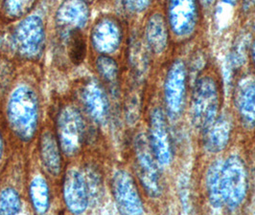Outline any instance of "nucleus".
I'll return each instance as SVG.
<instances>
[{"label":"nucleus","instance_id":"nucleus-1","mask_svg":"<svg viewBox=\"0 0 255 215\" xmlns=\"http://www.w3.org/2000/svg\"><path fill=\"white\" fill-rule=\"evenodd\" d=\"M222 88L217 77L202 73L194 79L190 98V115L195 127L204 131L220 115Z\"/></svg>","mask_w":255,"mask_h":215},{"label":"nucleus","instance_id":"nucleus-2","mask_svg":"<svg viewBox=\"0 0 255 215\" xmlns=\"http://www.w3.org/2000/svg\"><path fill=\"white\" fill-rule=\"evenodd\" d=\"M204 13L200 0H164V16L171 37L179 43L197 36Z\"/></svg>","mask_w":255,"mask_h":215},{"label":"nucleus","instance_id":"nucleus-3","mask_svg":"<svg viewBox=\"0 0 255 215\" xmlns=\"http://www.w3.org/2000/svg\"><path fill=\"white\" fill-rule=\"evenodd\" d=\"M7 117L16 137L22 141L32 139L38 125V99L35 93L25 86L16 89L9 101Z\"/></svg>","mask_w":255,"mask_h":215},{"label":"nucleus","instance_id":"nucleus-4","mask_svg":"<svg viewBox=\"0 0 255 215\" xmlns=\"http://www.w3.org/2000/svg\"><path fill=\"white\" fill-rule=\"evenodd\" d=\"M190 79L188 65L182 59L174 60L167 67L162 82V99L168 118L177 120L183 113Z\"/></svg>","mask_w":255,"mask_h":215},{"label":"nucleus","instance_id":"nucleus-5","mask_svg":"<svg viewBox=\"0 0 255 215\" xmlns=\"http://www.w3.org/2000/svg\"><path fill=\"white\" fill-rule=\"evenodd\" d=\"M249 177L242 159L236 155L227 158L222 165L221 195L223 207L234 211L242 206L248 195Z\"/></svg>","mask_w":255,"mask_h":215},{"label":"nucleus","instance_id":"nucleus-6","mask_svg":"<svg viewBox=\"0 0 255 215\" xmlns=\"http://www.w3.org/2000/svg\"><path fill=\"white\" fill-rule=\"evenodd\" d=\"M57 132L60 147L73 156L80 151L86 141L85 120L73 106H64L58 115Z\"/></svg>","mask_w":255,"mask_h":215},{"label":"nucleus","instance_id":"nucleus-7","mask_svg":"<svg viewBox=\"0 0 255 215\" xmlns=\"http://www.w3.org/2000/svg\"><path fill=\"white\" fill-rule=\"evenodd\" d=\"M134 153L136 170L142 187L149 196L158 197L161 193V185L157 162L151 149L149 140L143 134H139L135 138Z\"/></svg>","mask_w":255,"mask_h":215},{"label":"nucleus","instance_id":"nucleus-8","mask_svg":"<svg viewBox=\"0 0 255 215\" xmlns=\"http://www.w3.org/2000/svg\"><path fill=\"white\" fill-rule=\"evenodd\" d=\"M13 47L16 53L27 60H37L44 44L42 21L37 16H30L16 27L13 35Z\"/></svg>","mask_w":255,"mask_h":215},{"label":"nucleus","instance_id":"nucleus-9","mask_svg":"<svg viewBox=\"0 0 255 215\" xmlns=\"http://www.w3.org/2000/svg\"><path fill=\"white\" fill-rule=\"evenodd\" d=\"M148 140L157 164L169 165L173 157L172 143L167 126V115L160 107H154L150 115Z\"/></svg>","mask_w":255,"mask_h":215},{"label":"nucleus","instance_id":"nucleus-10","mask_svg":"<svg viewBox=\"0 0 255 215\" xmlns=\"http://www.w3.org/2000/svg\"><path fill=\"white\" fill-rule=\"evenodd\" d=\"M232 99L237 114L245 127H255V75L247 74L235 79Z\"/></svg>","mask_w":255,"mask_h":215},{"label":"nucleus","instance_id":"nucleus-11","mask_svg":"<svg viewBox=\"0 0 255 215\" xmlns=\"http://www.w3.org/2000/svg\"><path fill=\"white\" fill-rule=\"evenodd\" d=\"M113 191L118 210L123 215H141L144 208L137 187L127 171H117L113 179Z\"/></svg>","mask_w":255,"mask_h":215},{"label":"nucleus","instance_id":"nucleus-12","mask_svg":"<svg viewBox=\"0 0 255 215\" xmlns=\"http://www.w3.org/2000/svg\"><path fill=\"white\" fill-rule=\"evenodd\" d=\"M170 30L164 13L154 11L150 13L144 26L143 40L151 55L161 57L169 48L171 41Z\"/></svg>","mask_w":255,"mask_h":215},{"label":"nucleus","instance_id":"nucleus-13","mask_svg":"<svg viewBox=\"0 0 255 215\" xmlns=\"http://www.w3.org/2000/svg\"><path fill=\"white\" fill-rule=\"evenodd\" d=\"M123 40V29L114 16H104L94 26L92 42L102 55H111L118 50Z\"/></svg>","mask_w":255,"mask_h":215},{"label":"nucleus","instance_id":"nucleus-14","mask_svg":"<svg viewBox=\"0 0 255 215\" xmlns=\"http://www.w3.org/2000/svg\"><path fill=\"white\" fill-rule=\"evenodd\" d=\"M81 101L90 117L104 125L110 117V101L106 90L96 80H89L81 88Z\"/></svg>","mask_w":255,"mask_h":215},{"label":"nucleus","instance_id":"nucleus-15","mask_svg":"<svg viewBox=\"0 0 255 215\" xmlns=\"http://www.w3.org/2000/svg\"><path fill=\"white\" fill-rule=\"evenodd\" d=\"M252 34L244 30L235 38L225 61V80L228 86L233 85L239 71L249 60Z\"/></svg>","mask_w":255,"mask_h":215},{"label":"nucleus","instance_id":"nucleus-16","mask_svg":"<svg viewBox=\"0 0 255 215\" xmlns=\"http://www.w3.org/2000/svg\"><path fill=\"white\" fill-rule=\"evenodd\" d=\"M64 201L73 214H82L89 203V189L86 179L76 169H70L64 182Z\"/></svg>","mask_w":255,"mask_h":215},{"label":"nucleus","instance_id":"nucleus-17","mask_svg":"<svg viewBox=\"0 0 255 215\" xmlns=\"http://www.w3.org/2000/svg\"><path fill=\"white\" fill-rule=\"evenodd\" d=\"M88 18L89 10L85 3L80 0H67L57 14V25L62 36H65L70 31L85 26Z\"/></svg>","mask_w":255,"mask_h":215},{"label":"nucleus","instance_id":"nucleus-18","mask_svg":"<svg viewBox=\"0 0 255 215\" xmlns=\"http://www.w3.org/2000/svg\"><path fill=\"white\" fill-rule=\"evenodd\" d=\"M232 131L230 117L220 114L215 122L204 131V147L208 152L219 153L229 144Z\"/></svg>","mask_w":255,"mask_h":215},{"label":"nucleus","instance_id":"nucleus-19","mask_svg":"<svg viewBox=\"0 0 255 215\" xmlns=\"http://www.w3.org/2000/svg\"><path fill=\"white\" fill-rule=\"evenodd\" d=\"M39 153L42 165L47 173L54 177H58L62 169L61 147L59 142L50 132H46L41 136Z\"/></svg>","mask_w":255,"mask_h":215},{"label":"nucleus","instance_id":"nucleus-20","mask_svg":"<svg viewBox=\"0 0 255 215\" xmlns=\"http://www.w3.org/2000/svg\"><path fill=\"white\" fill-rule=\"evenodd\" d=\"M223 161L218 160L208 167L206 173V190L209 202L213 208L220 209L223 207L221 195V171Z\"/></svg>","mask_w":255,"mask_h":215},{"label":"nucleus","instance_id":"nucleus-21","mask_svg":"<svg viewBox=\"0 0 255 215\" xmlns=\"http://www.w3.org/2000/svg\"><path fill=\"white\" fill-rule=\"evenodd\" d=\"M241 0H217L211 13L214 16L216 30L224 31L232 20L234 12L240 9Z\"/></svg>","mask_w":255,"mask_h":215},{"label":"nucleus","instance_id":"nucleus-22","mask_svg":"<svg viewBox=\"0 0 255 215\" xmlns=\"http://www.w3.org/2000/svg\"><path fill=\"white\" fill-rule=\"evenodd\" d=\"M30 197L35 211L44 214L49 208V189L45 180L40 176L35 178L30 185Z\"/></svg>","mask_w":255,"mask_h":215},{"label":"nucleus","instance_id":"nucleus-23","mask_svg":"<svg viewBox=\"0 0 255 215\" xmlns=\"http://www.w3.org/2000/svg\"><path fill=\"white\" fill-rule=\"evenodd\" d=\"M64 37L66 38L67 51L71 63L75 65L82 64L86 58L87 44L81 29L70 31Z\"/></svg>","mask_w":255,"mask_h":215},{"label":"nucleus","instance_id":"nucleus-24","mask_svg":"<svg viewBox=\"0 0 255 215\" xmlns=\"http://www.w3.org/2000/svg\"><path fill=\"white\" fill-rule=\"evenodd\" d=\"M96 68L99 76L110 88L116 89L119 77L118 64L109 55H101L96 61Z\"/></svg>","mask_w":255,"mask_h":215},{"label":"nucleus","instance_id":"nucleus-25","mask_svg":"<svg viewBox=\"0 0 255 215\" xmlns=\"http://www.w3.org/2000/svg\"><path fill=\"white\" fill-rule=\"evenodd\" d=\"M36 0H4L2 16L8 21H13L25 15L35 5Z\"/></svg>","mask_w":255,"mask_h":215},{"label":"nucleus","instance_id":"nucleus-26","mask_svg":"<svg viewBox=\"0 0 255 215\" xmlns=\"http://www.w3.org/2000/svg\"><path fill=\"white\" fill-rule=\"evenodd\" d=\"M20 198L13 189H6L0 193V214L15 215L20 211Z\"/></svg>","mask_w":255,"mask_h":215},{"label":"nucleus","instance_id":"nucleus-27","mask_svg":"<svg viewBox=\"0 0 255 215\" xmlns=\"http://www.w3.org/2000/svg\"><path fill=\"white\" fill-rule=\"evenodd\" d=\"M155 0H122V5L128 13L140 14L148 11Z\"/></svg>","mask_w":255,"mask_h":215},{"label":"nucleus","instance_id":"nucleus-28","mask_svg":"<svg viewBox=\"0 0 255 215\" xmlns=\"http://www.w3.org/2000/svg\"><path fill=\"white\" fill-rule=\"evenodd\" d=\"M12 75L13 71L10 64L5 61H0V98L5 94L10 85Z\"/></svg>","mask_w":255,"mask_h":215},{"label":"nucleus","instance_id":"nucleus-29","mask_svg":"<svg viewBox=\"0 0 255 215\" xmlns=\"http://www.w3.org/2000/svg\"><path fill=\"white\" fill-rule=\"evenodd\" d=\"M240 11L245 15L255 13V0H241Z\"/></svg>","mask_w":255,"mask_h":215},{"label":"nucleus","instance_id":"nucleus-30","mask_svg":"<svg viewBox=\"0 0 255 215\" xmlns=\"http://www.w3.org/2000/svg\"><path fill=\"white\" fill-rule=\"evenodd\" d=\"M217 0H200L203 8H204V13H211L215 3Z\"/></svg>","mask_w":255,"mask_h":215},{"label":"nucleus","instance_id":"nucleus-31","mask_svg":"<svg viewBox=\"0 0 255 215\" xmlns=\"http://www.w3.org/2000/svg\"><path fill=\"white\" fill-rule=\"evenodd\" d=\"M249 59L253 64V67L255 70V37L252 39L251 46H250V52H249Z\"/></svg>","mask_w":255,"mask_h":215},{"label":"nucleus","instance_id":"nucleus-32","mask_svg":"<svg viewBox=\"0 0 255 215\" xmlns=\"http://www.w3.org/2000/svg\"><path fill=\"white\" fill-rule=\"evenodd\" d=\"M2 152H3V144H2V140H1V136H0V159L2 156Z\"/></svg>","mask_w":255,"mask_h":215}]
</instances>
